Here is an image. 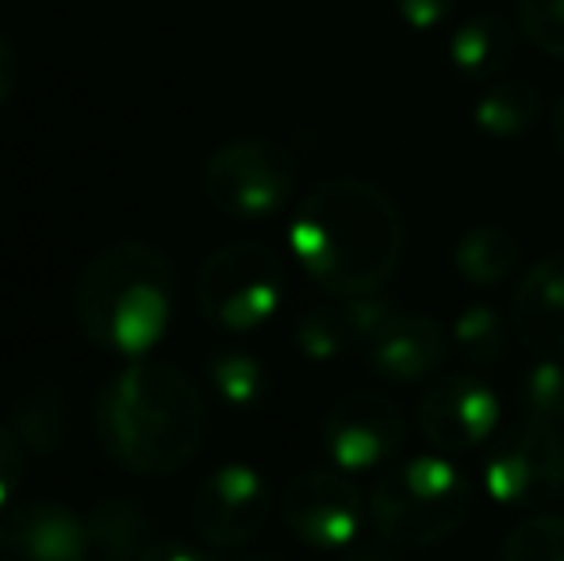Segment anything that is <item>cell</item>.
I'll return each instance as SVG.
<instances>
[{
  "mask_svg": "<svg viewBox=\"0 0 564 561\" xmlns=\"http://www.w3.org/2000/svg\"><path fill=\"white\" fill-rule=\"evenodd\" d=\"M177 312V270L158 247L116 242L89 258L74 289V315L93 346L147 358Z\"/></svg>",
  "mask_w": 564,
  "mask_h": 561,
  "instance_id": "3957f363",
  "label": "cell"
},
{
  "mask_svg": "<svg viewBox=\"0 0 564 561\" xmlns=\"http://www.w3.org/2000/svg\"><path fill=\"white\" fill-rule=\"evenodd\" d=\"M408 227L384 188L330 177L300 201L289 247L300 270L330 296H365L400 270Z\"/></svg>",
  "mask_w": 564,
  "mask_h": 561,
  "instance_id": "6da1fadb",
  "label": "cell"
},
{
  "mask_svg": "<svg viewBox=\"0 0 564 561\" xmlns=\"http://www.w3.org/2000/svg\"><path fill=\"white\" fill-rule=\"evenodd\" d=\"M89 527L74 508L31 500L0 511V561H89Z\"/></svg>",
  "mask_w": 564,
  "mask_h": 561,
  "instance_id": "4fadbf2b",
  "label": "cell"
},
{
  "mask_svg": "<svg viewBox=\"0 0 564 561\" xmlns=\"http://www.w3.org/2000/svg\"><path fill=\"white\" fill-rule=\"evenodd\" d=\"M395 308L377 292L365 296H338L327 304H312L300 312L296 327V346L304 358L312 362H338L354 350H365V343L372 338V331L392 315Z\"/></svg>",
  "mask_w": 564,
  "mask_h": 561,
  "instance_id": "5bb4252c",
  "label": "cell"
},
{
  "mask_svg": "<svg viewBox=\"0 0 564 561\" xmlns=\"http://www.w3.org/2000/svg\"><path fill=\"white\" fill-rule=\"evenodd\" d=\"M542 120V93L527 82H491L476 97L473 123L491 139H522Z\"/></svg>",
  "mask_w": 564,
  "mask_h": 561,
  "instance_id": "ffe728a7",
  "label": "cell"
},
{
  "mask_svg": "<svg viewBox=\"0 0 564 561\" xmlns=\"http://www.w3.org/2000/svg\"><path fill=\"white\" fill-rule=\"evenodd\" d=\"M473 511V488L449 454H415L388 465L369 493V519L380 542L426 550L446 542Z\"/></svg>",
  "mask_w": 564,
  "mask_h": 561,
  "instance_id": "277c9868",
  "label": "cell"
},
{
  "mask_svg": "<svg viewBox=\"0 0 564 561\" xmlns=\"http://www.w3.org/2000/svg\"><path fill=\"white\" fill-rule=\"evenodd\" d=\"M484 493L503 508H545L564 493L561 427L522 420L499 431L484 457Z\"/></svg>",
  "mask_w": 564,
  "mask_h": 561,
  "instance_id": "52a82bcc",
  "label": "cell"
},
{
  "mask_svg": "<svg viewBox=\"0 0 564 561\" xmlns=\"http://www.w3.org/2000/svg\"><path fill=\"white\" fill-rule=\"evenodd\" d=\"M281 519L304 547L349 550L365 527V504L349 473L304 470L284 485Z\"/></svg>",
  "mask_w": 564,
  "mask_h": 561,
  "instance_id": "9c48e42d",
  "label": "cell"
},
{
  "mask_svg": "<svg viewBox=\"0 0 564 561\" xmlns=\"http://www.w3.org/2000/svg\"><path fill=\"white\" fill-rule=\"evenodd\" d=\"M449 346L453 343L438 320L423 312H392L372 331L361 358L380 381L408 389V385L431 381L438 374Z\"/></svg>",
  "mask_w": 564,
  "mask_h": 561,
  "instance_id": "7c38bea8",
  "label": "cell"
},
{
  "mask_svg": "<svg viewBox=\"0 0 564 561\" xmlns=\"http://www.w3.org/2000/svg\"><path fill=\"white\" fill-rule=\"evenodd\" d=\"M519 408L522 420L545 427L564 423V362L561 358H534V366L519 381Z\"/></svg>",
  "mask_w": 564,
  "mask_h": 561,
  "instance_id": "603a6c76",
  "label": "cell"
},
{
  "mask_svg": "<svg viewBox=\"0 0 564 561\" xmlns=\"http://www.w3.org/2000/svg\"><path fill=\"white\" fill-rule=\"evenodd\" d=\"M519 239L507 227L476 224L453 247V270H457V278L465 284L491 289V284L511 278V270L519 266Z\"/></svg>",
  "mask_w": 564,
  "mask_h": 561,
  "instance_id": "ac0fdd59",
  "label": "cell"
},
{
  "mask_svg": "<svg viewBox=\"0 0 564 561\" xmlns=\"http://www.w3.org/2000/svg\"><path fill=\"white\" fill-rule=\"evenodd\" d=\"M89 542L105 561H142L158 542L162 527L158 519L131 496H105L85 516Z\"/></svg>",
  "mask_w": 564,
  "mask_h": 561,
  "instance_id": "2e32d148",
  "label": "cell"
},
{
  "mask_svg": "<svg viewBox=\"0 0 564 561\" xmlns=\"http://www.w3.org/2000/svg\"><path fill=\"white\" fill-rule=\"evenodd\" d=\"M408 420L384 392H346L323 416V446L341 473H369L388 465L403 450Z\"/></svg>",
  "mask_w": 564,
  "mask_h": 561,
  "instance_id": "30bf717a",
  "label": "cell"
},
{
  "mask_svg": "<svg viewBox=\"0 0 564 561\" xmlns=\"http://www.w3.org/2000/svg\"><path fill=\"white\" fill-rule=\"evenodd\" d=\"M242 561H289V558H281V554H253V558H242Z\"/></svg>",
  "mask_w": 564,
  "mask_h": 561,
  "instance_id": "1f68e13d",
  "label": "cell"
},
{
  "mask_svg": "<svg viewBox=\"0 0 564 561\" xmlns=\"http://www.w3.org/2000/svg\"><path fill=\"white\" fill-rule=\"evenodd\" d=\"M15 439L23 442L28 454H54V450L66 446V434H69V404H66V392L58 389L54 381L43 385H31L12 408V423Z\"/></svg>",
  "mask_w": 564,
  "mask_h": 561,
  "instance_id": "d6986e66",
  "label": "cell"
},
{
  "mask_svg": "<svg viewBox=\"0 0 564 561\" xmlns=\"http://www.w3.org/2000/svg\"><path fill=\"white\" fill-rule=\"evenodd\" d=\"M338 561H400V558L392 554L388 542H377V547H349Z\"/></svg>",
  "mask_w": 564,
  "mask_h": 561,
  "instance_id": "f546056e",
  "label": "cell"
},
{
  "mask_svg": "<svg viewBox=\"0 0 564 561\" xmlns=\"http://www.w3.org/2000/svg\"><path fill=\"white\" fill-rule=\"evenodd\" d=\"M514 338L534 358L564 362V255H550L519 281L511 296Z\"/></svg>",
  "mask_w": 564,
  "mask_h": 561,
  "instance_id": "9a60e30c",
  "label": "cell"
},
{
  "mask_svg": "<svg viewBox=\"0 0 564 561\" xmlns=\"http://www.w3.org/2000/svg\"><path fill=\"white\" fill-rule=\"evenodd\" d=\"M142 561H219V558L204 539H173V535L162 531Z\"/></svg>",
  "mask_w": 564,
  "mask_h": 561,
  "instance_id": "4316f807",
  "label": "cell"
},
{
  "mask_svg": "<svg viewBox=\"0 0 564 561\" xmlns=\"http://www.w3.org/2000/svg\"><path fill=\"white\" fill-rule=\"evenodd\" d=\"M273 493L261 470L230 462L212 470L193 493V531L212 550H238L253 542L269 524Z\"/></svg>",
  "mask_w": 564,
  "mask_h": 561,
  "instance_id": "ba28073f",
  "label": "cell"
},
{
  "mask_svg": "<svg viewBox=\"0 0 564 561\" xmlns=\"http://www.w3.org/2000/svg\"><path fill=\"white\" fill-rule=\"evenodd\" d=\"M23 465H28V450L15 439V431L8 423H0V511H8L15 504L23 488Z\"/></svg>",
  "mask_w": 564,
  "mask_h": 561,
  "instance_id": "484cf974",
  "label": "cell"
},
{
  "mask_svg": "<svg viewBox=\"0 0 564 561\" xmlns=\"http://www.w3.org/2000/svg\"><path fill=\"white\" fill-rule=\"evenodd\" d=\"M296 193V158L273 139H230L204 165V196L238 224L276 216Z\"/></svg>",
  "mask_w": 564,
  "mask_h": 561,
  "instance_id": "5b68a950",
  "label": "cell"
},
{
  "mask_svg": "<svg viewBox=\"0 0 564 561\" xmlns=\"http://www.w3.org/2000/svg\"><path fill=\"white\" fill-rule=\"evenodd\" d=\"M511 335H514L511 320L491 304L460 308L457 320H453V327H449L453 350H457L465 362H473V366H496V362H503Z\"/></svg>",
  "mask_w": 564,
  "mask_h": 561,
  "instance_id": "7402d4cb",
  "label": "cell"
},
{
  "mask_svg": "<svg viewBox=\"0 0 564 561\" xmlns=\"http://www.w3.org/2000/svg\"><path fill=\"white\" fill-rule=\"evenodd\" d=\"M503 561H564V516H530L507 535Z\"/></svg>",
  "mask_w": 564,
  "mask_h": 561,
  "instance_id": "cb8c5ba5",
  "label": "cell"
},
{
  "mask_svg": "<svg viewBox=\"0 0 564 561\" xmlns=\"http://www.w3.org/2000/svg\"><path fill=\"white\" fill-rule=\"evenodd\" d=\"M100 450L134 477H170L204 446L208 408L185 369L154 358H131L97 397Z\"/></svg>",
  "mask_w": 564,
  "mask_h": 561,
  "instance_id": "7a4b0ae2",
  "label": "cell"
},
{
  "mask_svg": "<svg viewBox=\"0 0 564 561\" xmlns=\"http://www.w3.org/2000/svg\"><path fill=\"white\" fill-rule=\"evenodd\" d=\"M415 420L438 454H468L476 446H488L499 434L503 400L484 377L453 374L423 392Z\"/></svg>",
  "mask_w": 564,
  "mask_h": 561,
  "instance_id": "8fae6325",
  "label": "cell"
},
{
  "mask_svg": "<svg viewBox=\"0 0 564 561\" xmlns=\"http://www.w3.org/2000/svg\"><path fill=\"white\" fill-rule=\"evenodd\" d=\"M519 31L542 54L564 62V0H519Z\"/></svg>",
  "mask_w": 564,
  "mask_h": 561,
  "instance_id": "d4e9b609",
  "label": "cell"
},
{
  "mask_svg": "<svg viewBox=\"0 0 564 561\" xmlns=\"http://www.w3.org/2000/svg\"><path fill=\"white\" fill-rule=\"evenodd\" d=\"M395 12L408 28L415 31H434L446 23V15L453 12V0H395Z\"/></svg>",
  "mask_w": 564,
  "mask_h": 561,
  "instance_id": "83f0119b",
  "label": "cell"
},
{
  "mask_svg": "<svg viewBox=\"0 0 564 561\" xmlns=\"http://www.w3.org/2000/svg\"><path fill=\"white\" fill-rule=\"evenodd\" d=\"M289 289L281 258L261 242H227L196 278V304L204 320L224 331H253L276 315Z\"/></svg>",
  "mask_w": 564,
  "mask_h": 561,
  "instance_id": "8992f818",
  "label": "cell"
},
{
  "mask_svg": "<svg viewBox=\"0 0 564 561\" xmlns=\"http://www.w3.org/2000/svg\"><path fill=\"white\" fill-rule=\"evenodd\" d=\"M15 74H20V62H15V46L12 39L0 31V105L8 100V93L15 89Z\"/></svg>",
  "mask_w": 564,
  "mask_h": 561,
  "instance_id": "f1b7e54d",
  "label": "cell"
},
{
  "mask_svg": "<svg viewBox=\"0 0 564 561\" xmlns=\"http://www.w3.org/2000/svg\"><path fill=\"white\" fill-rule=\"evenodd\" d=\"M553 139H557V147L564 154V97L557 100V108H553Z\"/></svg>",
  "mask_w": 564,
  "mask_h": 561,
  "instance_id": "4dcf8cb0",
  "label": "cell"
},
{
  "mask_svg": "<svg viewBox=\"0 0 564 561\" xmlns=\"http://www.w3.org/2000/svg\"><path fill=\"white\" fill-rule=\"evenodd\" d=\"M208 381L216 397L235 412H250L265 400L269 392V369L258 354L242 350V346H224L212 354L208 362Z\"/></svg>",
  "mask_w": 564,
  "mask_h": 561,
  "instance_id": "44dd1931",
  "label": "cell"
},
{
  "mask_svg": "<svg viewBox=\"0 0 564 561\" xmlns=\"http://www.w3.org/2000/svg\"><path fill=\"white\" fill-rule=\"evenodd\" d=\"M514 46H519V35L511 20H503L499 12H476L453 31L449 66L468 82H491L511 66Z\"/></svg>",
  "mask_w": 564,
  "mask_h": 561,
  "instance_id": "e0dca14e",
  "label": "cell"
}]
</instances>
